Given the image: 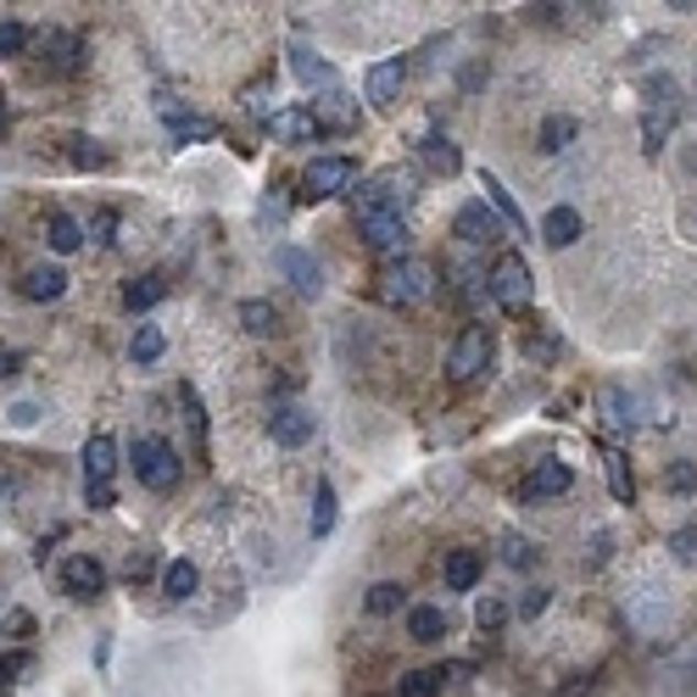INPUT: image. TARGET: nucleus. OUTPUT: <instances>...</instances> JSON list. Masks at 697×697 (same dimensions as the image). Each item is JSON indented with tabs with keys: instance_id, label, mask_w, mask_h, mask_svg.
Wrapping results in <instances>:
<instances>
[{
	"instance_id": "c756f323",
	"label": "nucleus",
	"mask_w": 697,
	"mask_h": 697,
	"mask_svg": "<svg viewBox=\"0 0 697 697\" xmlns=\"http://www.w3.org/2000/svg\"><path fill=\"white\" fill-rule=\"evenodd\" d=\"M602 469H608V491H614V502H636V480H631L620 453H602Z\"/></svg>"
},
{
	"instance_id": "9d476101",
	"label": "nucleus",
	"mask_w": 697,
	"mask_h": 697,
	"mask_svg": "<svg viewBox=\"0 0 697 697\" xmlns=\"http://www.w3.org/2000/svg\"><path fill=\"white\" fill-rule=\"evenodd\" d=\"M569 486H575L569 464H558V458H536V469L519 480V502H547V497H564Z\"/></svg>"
},
{
	"instance_id": "37998d69",
	"label": "nucleus",
	"mask_w": 697,
	"mask_h": 697,
	"mask_svg": "<svg viewBox=\"0 0 697 697\" xmlns=\"http://www.w3.org/2000/svg\"><path fill=\"white\" fill-rule=\"evenodd\" d=\"M664 486H669V491H697V469H691V464H669Z\"/></svg>"
},
{
	"instance_id": "58836bf2",
	"label": "nucleus",
	"mask_w": 697,
	"mask_h": 697,
	"mask_svg": "<svg viewBox=\"0 0 697 697\" xmlns=\"http://www.w3.org/2000/svg\"><path fill=\"white\" fill-rule=\"evenodd\" d=\"M475 620H480V631H497V625L508 620V602H502V597H480V608H475Z\"/></svg>"
},
{
	"instance_id": "f03ea898",
	"label": "nucleus",
	"mask_w": 697,
	"mask_h": 697,
	"mask_svg": "<svg viewBox=\"0 0 697 697\" xmlns=\"http://www.w3.org/2000/svg\"><path fill=\"white\" fill-rule=\"evenodd\" d=\"M129 464H134V480L151 486V491H173L179 486V453H173L162 435H134V447H129Z\"/></svg>"
},
{
	"instance_id": "f3484780",
	"label": "nucleus",
	"mask_w": 697,
	"mask_h": 697,
	"mask_svg": "<svg viewBox=\"0 0 697 697\" xmlns=\"http://www.w3.org/2000/svg\"><path fill=\"white\" fill-rule=\"evenodd\" d=\"M269 134H280V140H324L329 129L318 123L313 107H291V112H274L269 118Z\"/></svg>"
},
{
	"instance_id": "bb28decb",
	"label": "nucleus",
	"mask_w": 697,
	"mask_h": 697,
	"mask_svg": "<svg viewBox=\"0 0 697 697\" xmlns=\"http://www.w3.org/2000/svg\"><path fill=\"white\" fill-rule=\"evenodd\" d=\"M240 324H246V335H274L280 329V307L274 302H240Z\"/></svg>"
},
{
	"instance_id": "7c9ffc66",
	"label": "nucleus",
	"mask_w": 697,
	"mask_h": 697,
	"mask_svg": "<svg viewBox=\"0 0 697 697\" xmlns=\"http://www.w3.org/2000/svg\"><path fill=\"white\" fill-rule=\"evenodd\" d=\"M424 162H429L435 173H458L464 156H458V145H453L447 134H429V140H424Z\"/></svg>"
},
{
	"instance_id": "aec40b11",
	"label": "nucleus",
	"mask_w": 697,
	"mask_h": 697,
	"mask_svg": "<svg viewBox=\"0 0 697 697\" xmlns=\"http://www.w3.org/2000/svg\"><path fill=\"white\" fill-rule=\"evenodd\" d=\"M407 636L424 642V647L442 642V636H447V608H442V602H413V608H407Z\"/></svg>"
},
{
	"instance_id": "ddd939ff",
	"label": "nucleus",
	"mask_w": 697,
	"mask_h": 697,
	"mask_svg": "<svg viewBox=\"0 0 697 697\" xmlns=\"http://www.w3.org/2000/svg\"><path fill=\"white\" fill-rule=\"evenodd\" d=\"M40 45H45V67H51V73L73 78V73L84 67V34H73V29H45Z\"/></svg>"
},
{
	"instance_id": "6e6552de",
	"label": "nucleus",
	"mask_w": 697,
	"mask_h": 697,
	"mask_svg": "<svg viewBox=\"0 0 697 697\" xmlns=\"http://www.w3.org/2000/svg\"><path fill=\"white\" fill-rule=\"evenodd\" d=\"M62 591H67L73 602H96V597L107 591V564H101L96 553H73V558L62 564Z\"/></svg>"
},
{
	"instance_id": "473e14b6",
	"label": "nucleus",
	"mask_w": 697,
	"mask_h": 697,
	"mask_svg": "<svg viewBox=\"0 0 697 697\" xmlns=\"http://www.w3.org/2000/svg\"><path fill=\"white\" fill-rule=\"evenodd\" d=\"M402 602H407V586H402V580H380V586H369V614H396Z\"/></svg>"
},
{
	"instance_id": "4468645a",
	"label": "nucleus",
	"mask_w": 697,
	"mask_h": 697,
	"mask_svg": "<svg viewBox=\"0 0 697 697\" xmlns=\"http://www.w3.org/2000/svg\"><path fill=\"white\" fill-rule=\"evenodd\" d=\"M358 229H363L369 251H380V257H396V251L407 246V224H402L396 213H363Z\"/></svg>"
},
{
	"instance_id": "f704fd0d",
	"label": "nucleus",
	"mask_w": 697,
	"mask_h": 697,
	"mask_svg": "<svg viewBox=\"0 0 697 697\" xmlns=\"http://www.w3.org/2000/svg\"><path fill=\"white\" fill-rule=\"evenodd\" d=\"M442 680H447V664L442 669H413V675H402L396 697H435V691H442Z\"/></svg>"
},
{
	"instance_id": "4be33fe9",
	"label": "nucleus",
	"mask_w": 697,
	"mask_h": 697,
	"mask_svg": "<svg viewBox=\"0 0 697 697\" xmlns=\"http://www.w3.org/2000/svg\"><path fill=\"white\" fill-rule=\"evenodd\" d=\"M480 553H469V547H453L447 553V564H442V580H447V591H475L480 586Z\"/></svg>"
},
{
	"instance_id": "2eb2a0df",
	"label": "nucleus",
	"mask_w": 697,
	"mask_h": 697,
	"mask_svg": "<svg viewBox=\"0 0 697 697\" xmlns=\"http://www.w3.org/2000/svg\"><path fill=\"white\" fill-rule=\"evenodd\" d=\"M291 67H296V78L307 84V90H324V96H340V73L324 62V56H313L307 45H296L291 51Z\"/></svg>"
},
{
	"instance_id": "a211bd4d",
	"label": "nucleus",
	"mask_w": 697,
	"mask_h": 697,
	"mask_svg": "<svg viewBox=\"0 0 697 697\" xmlns=\"http://www.w3.org/2000/svg\"><path fill=\"white\" fill-rule=\"evenodd\" d=\"M162 123H167V140H173V145H202V140H213V134H218V123H213V118H190L185 107H179V112L162 107Z\"/></svg>"
},
{
	"instance_id": "2f4dec72",
	"label": "nucleus",
	"mask_w": 697,
	"mask_h": 697,
	"mask_svg": "<svg viewBox=\"0 0 697 697\" xmlns=\"http://www.w3.org/2000/svg\"><path fill=\"white\" fill-rule=\"evenodd\" d=\"M162 346H167L162 329H156V324H140L134 340H129V358H134V363H156V358H162Z\"/></svg>"
},
{
	"instance_id": "20e7f679",
	"label": "nucleus",
	"mask_w": 697,
	"mask_h": 697,
	"mask_svg": "<svg viewBox=\"0 0 697 697\" xmlns=\"http://www.w3.org/2000/svg\"><path fill=\"white\" fill-rule=\"evenodd\" d=\"M358 185V162L352 156H313L307 167H302V202H329V196H340V190H352Z\"/></svg>"
},
{
	"instance_id": "72a5a7b5",
	"label": "nucleus",
	"mask_w": 697,
	"mask_h": 697,
	"mask_svg": "<svg viewBox=\"0 0 697 697\" xmlns=\"http://www.w3.org/2000/svg\"><path fill=\"white\" fill-rule=\"evenodd\" d=\"M569 140H580V123H575V118H547V123H542V151H547V156H558Z\"/></svg>"
},
{
	"instance_id": "0eeeda50",
	"label": "nucleus",
	"mask_w": 697,
	"mask_h": 697,
	"mask_svg": "<svg viewBox=\"0 0 697 697\" xmlns=\"http://www.w3.org/2000/svg\"><path fill=\"white\" fill-rule=\"evenodd\" d=\"M385 302L391 307H418L429 291H435V269L429 263H418V257H396V263L385 269Z\"/></svg>"
},
{
	"instance_id": "f257e3e1",
	"label": "nucleus",
	"mask_w": 697,
	"mask_h": 697,
	"mask_svg": "<svg viewBox=\"0 0 697 697\" xmlns=\"http://www.w3.org/2000/svg\"><path fill=\"white\" fill-rule=\"evenodd\" d=\"M491 363H497V329L464 324L458 340H453V352H447V380H453V385H469V380H480Z\"/></svg>"
},
{
	"instance_id": "ea45409f",
	"label": "nucleus",
	"mask_w": 697,
	"mask_h": 697,
	"mask_svg": "<svg viewBox=\"0 0 697 697\" xmlns=\"http://www.w3.org/2000/svg\"><path fill=\"white\" fill-rule=\"evenodd\" d=\"M29 51V29L23 23H0V56H23Z\"/></svg>"
},
{
	"instance_id": "a19ab883",
	"label": "nucleus",
	"mask_w": 697,
	"mask_h": 697,
	"mask_svg": "<svg viewBox=\"0 0 697 697\" xmlns=\"http://www.w3.org/2000/svg\"><path fill=\"white\" fill-rule=\"evenodd\" d=\"M547 602H553V591H547V586H531L525 597H519V614L536 620V614H547Z\"/></svg>"
},
{
	"instance_id": "4c0bfd02",
	"label": "nucleus",
	"mask_w": 697,
	"mask_h": 697,
	"mask_svg": "<svg viewBox=\"0 0 697 697\" xmlns=\"http://www.w3.org/2000/svg\"><path fill=\"white\" fill-rule=\"evenodd\" d=\"M84 240H96V246H112V240H118V213H112V207H101V213L90 218V229H84Z\"/></svg>"
},
{
	"instance_id": "c03bdc74",
	"label": "nucleus",
	"mask_w": 697,
	"mask_h": 697,
	"mask_svg": "<svg viewBox=\"0 0 697 697\" xmlns=\"http://www.w3.org/2000/svg\"><path fill=\"white\" fill-rule=\"evenodd\" d=\"M669 553H675L680 564H697V531H675V536H669Z\"/></svg>"
},
{
	"instance_id": "dca6fc26",
	"label": "nucleus",
	"mask_w": 697,
	"mask_h": 697,
	"mask_svg": "<svg viewBox=\"0 0 697 697\" xmlns=\"http://www.w3.org/2000/svg\"><path fill=\"white\" fill-rule=\"evenodd\" d=\"M402 84H407V62H402V56L374 62V67H369V101H374V107H391V101L402 96Z\"/></svg>"
},
{
	"instance_id": "f8f14e48",
	"label": "nucleus",
	"mask_w": 697,
	"mask_h": 697,
	"mask_svg": "<svg viewBox=\"0 0 697 697\" xmlns=\"http://www.w3.org/2000/svg\"><path fill=\"white\" fill-rule=\"evenodd\" d=\"M274 269H280V274H285L302 296H318V291H324V269H318V257H307L302 246H280V251H274Z\"/></svg>"
},
{
	"instance_id": "412c9836",
	"label": "nucleus",
	"mask_w": 697,
	"mask_h": 697,
	"mask_svg": "<svg viewBox=\"0 0 697 697\" xmlns=\"http://www.w3.org/2000/svg\"><path fill=\"white\" fill-rule=\"evenodd\" d=\"M18 291H23L29 302H62V291H67V274H62L56 263H40V269H29V274L18 280Z\"/></svg>"
},
{
	"instance_id": "de8ad7c7",
	"label": "nucleus",
	"mask_w": 697,
	"mask_h": 697,
	"mask_svg": "<svg viewBox=\"0 0 697 697\" xmlns=\"http://www.w3.org/2000/svg\"><path fill=\"white\" fill-rule=\"evenodd\" d=\"M23 369V352H0V380H12Z\"/></svg>"
},
{
	"instance_id": "9b49d317",
	"label": "nucleus",
	"mask_w": 697,
	"mask_h": 697,
	"mask_svg": "<svg viewBox=\"0 0 697 697\" xmlns=\"http://www.w3.org/2000/svg\"><path fill=\"white\" fill-rule=\"evenodd\" d=\"M313 429H318V418H313V407H302V402H285V407L269 413V435H274L280 447H307Z\"/></svg>"
},
{
	"instance_id": "423d86ee",
	"label": "nucleus",
	"mask_w": 697,
	"mask_h": 697,
	"mask_svg": "<svg viewBox=\"0 0 697 697\" xmlns=\"http://www.w3.org/2000/svg\"><path fill=\"white\" fill-rule=\"evenodd\" d=\"M531 269H525V257H513V251H502L497 263H491V274H486V296L497 302V307H525L531 302Z\"/></svg>"
},
{
	"instance_id": "c85d7f7f",
	"label": "nucleus",
	"mask_w": 697,
	"mask_h": 697,
	"mask_svg": "<svg viewBox=\"0 0 697 697\" xmlns=\"http://www.w3.org/2000/svg\"><path fill=\"white\" fill-rule=\"evenodd\" d=\"M179 402H185V418H190V442H196V453L207 458V407H202L196 385H179Z\"/></svg>"
},
{
	"instance_id": "a878e982",
	"label": "nucleus",
	"mask_w": 697,
	"mask_h": 697,
	"mask_svg": "<svg viewBox=\"0 0 697 697\" xmlns=\"http://www.w3.org/2000/svg\"><path fill=\"white\" fill-rule=\"evenodd\" d=\"M45 246H51V251H62V257H67V251H78V246H84V224H78V218H67V213H51V218H45Z\"/></svg>"
},
{
	"instance_id": "e433bc0d",
	"label": "nucleus",
	"mask_w": 697,
	"mask_h": 697,
	"mask_svg": "<svg viewBox=\"0 0 697 697\" xmlns=\"http://www.w3.org/2000/svg\"><path fill=\"white\" fill-rule=\"evenodd\" d=\"M602 402H608V407H614V418H620V424H642V402H636L631 391H620V385H608V391H602Z\"/></svg>"
},
{
	"instance_id": "49530a36",
	"label": "nucleus",
	"mask_w": 697,
	"mask_h": 697,
	"mask_svg": "<svg viewBox=\"0 0 697 697\" xmlns=\"http://www.w3.org/2000/svg\"><path fill=\"white\" fill-rule=\"evenodd\" d=\"M664 129H669V123H664V112H653V118H647V129H642V134H647V151H664Z\"/></svg>"
},
{
	"instance_id": "393cba45",
	"label": "nucleus",
	"mask_w": 697,
	"mask_h": 697,
	"mask_svg": "<svg viewBox=\"0 0 697 697\" xmlns=\"http://www.w3.org/2000/svg\"><path fill=\"white\" fill-rule=\"evenodd\" d=\"M162 296H167V280H162V274H140V280L123 285V307H129V313H151Z\"/></svg>"
},
{
	"instance_id": "1a4fd4ad",
	"label": "nucleus",
	"mask_w": 697,
	"mask_h": 697,
	"mask_svg": "<svg viewBox=\"0 0 697 697\" xmlns=\"http://www.w3.org/2000/svg\"><path fill=\"white\" fill-rule=\"evenodd\" d=\"M453 235H458L464 246H491V240L508 235V224H502L486 202H464V207L453 213Z\"/></svg>"
},
{
	"instance_id": "c9c22d12",
	"label": "nucleus",
	"mask_w": 697,
	"mask_h": 697,
	"mask_svg": "<svg viewBox=\"0 0 697 697\" xmlns=\"http://www.w3.org/2000/svg\"><path fill=\"white\" fill-rule=\"evenodd\" d=\"M558 352H564V340H558L553 329H531V335H525V358H531V363H553Z\"/></svg>"
},
{
	"instance_id": "5701e85b",
	"label": "nucleus",
	"mask_w": 697,
	"mask_h": 697,
	"mask_svg": "<svg viewBox=\"0 0 697 697\" xmlns=\"http://www.w3.org/2000/svg\"><path fill=\"white\" fill-rule=\"evenodd\" d=\"M162 591H167L173 602H190V597L202 591V569H196L190 558H173V564L162 569Z\"/></svg>"
},
{
	"instance_id": "b1692460",
	"label": "nucleus",
	"mask_w": 697,
	"mask_h": 697,
	"mask_svg": "<svg viewBox=\"0 0 697 697\" xmlns=\"http://www.w3.org/2000/svg\"><path fill=\"white\" fill-rule=\"evenodd\" d=\"M480 190H486L480 202H486V207H491V213H497L508 229H525V213L513 207V196H508V185L497 179V173H480Z\"/></svg>"
},
{
	"instance_id": "79ce46f5",
	"label": "nucleus",
	"mask_w": 697,
	"mask_h": 697,
	"mask_svg": "<svg viewBox=\"0 0 697 697\" xmlns=\"http://www.w3.org/2000/svg\"><path fill=\"white\" fill-rule=\"evenodd\" d=\"M502 558H508V564H513V569H525V564H531V558H536V547H531V542H525V536H508V542H502Z\"/></svg>"
},
{
	"instance_id": "09e8293b",
	"label": "nucleus",
	"mask_w": 697,
	"mask_h": 697,
	"mask_svg": "<svg viewBox=\"0 0 697 697\" xmlns=\"http://www.w3.org/2000/svg\"><path fill=\"white\" fill-rule=\"evenodd\" d=\"M34 418H40L34 402H18V407H12V424H34Z\"/></svg>"
},
{
	"instance_id": "cd10ccee",
	"label": "nucleus",
	"mask_w": 697,
	"mask_h": 697,
	"mask_svg": "<svg viewBox=\"0 0 697 697\" xmlns=\"http://www.w3.org/2000/svg\"><path fill=\"white\" fill-rule=\"evenodd\" d=\"M307 531H313V536H329V531H335V486H329V480L313 486V519H307Z\"/></svg>"
},
{
	"instance_id": "8fccbe9b",
	"label": "nucleus",
	"mask_w": 697,
	"mask_h": 697,
	"mask_svg": "<svg viewBox=\"0 0 697 697\" xmlns=\"http://www.w3.org/2000/svg\"><path fill=\"white\" fill-rule=\"evenodd\" d=\"M0 129H7V96H0Z\"/></svg>"
},
{
	"instance_id": "7ed1b4c3",
	"label": "nucleus",
	"mask_w": 697,
	"mask_h": 697,
	"mask_svg": "<svg viewBox=\"0 0 697 697\" xmlns=\"http://www.w3.org/2000/svg\"><path fill=\"white\" fill-rule=\"evenodd\" d=\"M118 442L112 435H90V447H84V502L90 508H118Z\"/></svg>"
},
{
	"instance_id": "6ab92c4d",
	"label": "nucleus",
	"mask_w": 697,
	"mask_h": 697,
	"mask_svg": "<svg viewBox=\"0 0 697 697\" xmlns=\"http://www.w3.org/2000/svg\"><path fill=\"white\" fill-rule=\"evenodd\" d=\"M580 235H586V218H580V207H553V213L542 218V240H547L553 251L575 246Z\"/></svg>"
},
{
	"instance_id": "a18cd8bd",
	"label": "nucleus",
	"mask_w": 697,
	"mask_h": 697,
	"mask_svg": "<svg viewBox=\"0 0 697 697\" xmlns=\"http://www.w3.org/2000/svg\"><path fill=\"white\" fill-rule=\"evenodd\" d=\"M29 669V653H0V686H7V680H18Z\"/></svg>"
},
{
	"instance_id": "39448f33",
	"label": "nucleus",
	"mask_w": 697,
	"mask_h": 697,
	"mask_svg": "<svg viewBox=\"0 0 697 697\" xmlns=\"http://www.w3.org/2000/svg\"><path fill=\"white\" fill-rule=\"evenodd\" d=\"M358 218L363 213H407V202H413V179H407V173L402 167H385V173H374V179H363L358 190Z\"/></svg>"
}]
</instances>
